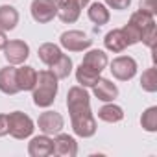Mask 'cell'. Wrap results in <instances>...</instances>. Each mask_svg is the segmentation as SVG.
Here are the masks:
<instances>
[{
	"instance_id": "1",
	"label": "cell",
	"mask_w": 157,
	"mask_h": 157,
	"mask_svg": "<svg viewBox=\"0 0 157 157\" xmlns=\"http://www.w3.org/2000/svg\"><path fill=\"white\" fill-rule=\"evenodd\" d=\"M57 82H59L57 76L52 70H41V72H37V83L32 89V98H33V104L37 107L48 109L56 102L57 89H59Z\"/></svg>"
},
{
	"instance_id": "2",
	"label": "cell",
	"mask_w": 157,
	"mask_h": 157,
	"mask_svg": "<svg viewBox=\"0 0 157 157\" xmlns=\"http://www.w3.org/2000/svg\"><path fill=\"white\" fill-rule=\"evenodd\" d=\"M70 124H72V131L82 137V139H91L96 135V129H98V124H96V118L89 109H83V111H76V113H70Z\"/></svg>"
},
{
	"instance_id": "3",
	"label": "cell",
	"mask_w": 157,
	"mask_h": 157,
	"mask_svg": "<svg viewBox=\"0 0 157 157\" xmlns=\"http://www.w3.org/2000/svg\"><path fill=\"white\" fill-rule=\"evenodd\" d=\"M8 126H10V135L13 139H19V140H24V139L32 137L33 129H35L33 120L22 111L8 113Z\"/></svg>"
},
{
	"instance_id": "4",
	"label": "cell",
	"mask_w": 157,
	"mask_h": 157,
	"mask_svg": "<svg viewBox=\"0 0 157 157\" xmlns=\"http://www.w3.org/2000/svg\"><path fill=\"white\" fill-rule=\"evenodd\" d=\"M59 44H61V48H65L68 52H83L93 46V39L87 33H83L82 30H67L61 33Z\"/></svg>"
},
{
	"instance_id": "5",
	"label": "cell",
	"mask_w": 157,
	"mask_h": 157,
	"mask_svg": "<svg viewBox=\"0 0 157 157\" xmlns=\"http://www.w3.org/2000/svg\"><path fill=\"white\" fill-rule=\"evenodd\" d=\"M137 61L131 56H118L111 61L109 70L113 74V78H117L118 82H129L137 76Z\"/></svg>"
},
{
	"instance_id": "6",
	"label": "cell",
	"mask_w": 157,
	"mask_h": 157,
	"mask_svg": "<svg viewBox=\"0 0 157 157\" xmlns=\"http://www.w3.org/2000/svg\"><path fill=\"white\" fill-rule=\"evenodd\" d=\"M37 128H39L41 133L54 137V135H57L59 131H63V128H65V118H63L61 113L46 109L44 113L39 115V118H37Z\"/></svg>"
},
{
	"instance_id": "7",
	"label": "cell",
	"mask_w": 157,
	"mask_h": 157,
	"mask_svg": "<svg viewBox=\"0 0 157 157\" xmlns=\"http://www.w3.org/2000/svg\"><path fill=\"white\" fill-rule=\"evenodd\" d=\"M32 19L39 24H48L57 17V6L54 0H33L30 6Z\"/></svg>"
},
{
	"instance_id": "8",
	"label": "cell",
	"mask_w": 157,
	"mask_h": 157,
	"mask_svg": "<svg viewBox=\"0 0 157 157\" xmlns=\"http://www.w3.org/2000/svg\"><path fill=\"white\" fill-rule=\"evenodd\" d=\"M2 52H4L6 61H8L10 65H15V67L22 65V63L30 57V46H28V43H24V41H21V39L8 41L6 46L2 48Z\"/></svg>"
},
{
	"instance_id": "9",
	"label": "cell",
	"mask_w": 157,
	"mask_h": 157,
	"mask_svg": "<svg viewBox=\"0 0 157 157\" xmlns=\"http://www.w3.org/2000/svg\"><path fill=\"white\" fill-rule=\"evenodd\" d=\"M89 107H91V96H89V93H87L85 87L74 85V87L68 89V93H67V109H68V115L76 113V111L89 109Z\"/></svg>"
},
{
	"instance_id": "10",
	"label": "cell",
	"mask_w": 157,
	"mask_h": 157,
	"mask_svg": "<svg viewBox=\"0 0 157 157\" xmlns=\"http://www.w3.org/2000/svg\"><path fill=\"white\" fill-rule=\"evenodd\" d=\"M28 153L30 157H50L54 155V139L50 135H35L28 142Z\"/></svg>"
},
{
	"instance_id": "11",
	"label": "cell",
	"mask_w": 157,
	"mask_h": 157,
	"mask_svg": "<svg viewBox=\"0 0 157 157\" xmlns=\"http://www.w3.org/2000/svg\"><path fill=\"white\" fill-rule=\"evenodd\" d=\"M54 155L59 157H76L78 155V142L72 135L59 131L54 135Z\"/></svg>"
},
{
	"instance_id": "12",
	"label": "cell",
	"mask_w": 157,
	"mask_h": 157,
	"mask_svg": "<svg viewBox=\"0 0 157 157\" xmlns=\"http://www.w3.org/2000/svg\"><path fill=\"white\" fill-rule=\"evenodd\" d=\"M0 93H4L8 96L21 93L17 85V67L15 65H8L4 68H0Z\"/></svg>"
},
{
	"instance_id": "13",
	"label": "cell",
	"mask_w": 157,
	"mask_h": 157,
	"mask_svg": "<svg viewBox=\"0 0 157 157\" xmlns=\"http://www.w3.org/2000/svg\"><path fill=\"white\" fill-rule=\"evenodd\" d=\"M93 89V93H94V96L100 100V102H115L117 98H118V94H120V91H118V87L111 82V80H107V78H100V80L94 83V87H91Z\"/></svg>"
},
{
	"instance_id": "14",
	"label": "cell",
	"mask_w": 157,
	"mask_h": 157,
	"mask_svg": "<svg viewBox=\"0 0 157 157\" xmlns=\"http://www.w3.org/2000/svg\"><path fill=\"white\" fill-rule=\"evenodd\" d=\"M37 83V70L30 65H19L17 67V85L19 91H32Z\"/></svg>"
},
{
	"instance_id": "15",
	"label": "cell",
	"mask_w": 157,
	"mask_h": 157,
	"mask_svg": "<svg viewBox=\"0 0 157 157\" xmlns=\"http://www.w3.org/2000/svg\"><path fill=\"white\" fill-rule=\"evenodd\" d=\"M104 44H105V48H107L109 52H113V54L124 52V50L128 48V41H126V37H124L122 28H115V30L107 32L105 37H104Z\"/></svg>"
},
{
	"instance_id": "16",
	"label": "cell",
	"mask_w": 157,
	"mask_h": 157,
	"mask_svg": "<svg viewBox=\"0 0 157 157\" xmlns=\"http://www.w3.org/2000/svg\"><path fill=\"white\" fill-rule=\"evenodd\" d=\"M19 11L17 8L10 6V4H2L0 6V30H4V32H11L17 28L19 24Z\"/></svg>"
},
{
	"instance_id": "17",
	"label": "cell",
	"mask_w": 157,
	"mask_h": 157,
	"mask_svg": "<svg viewBox=\"0 0 157 157\" xmlns=\"http://www.w3.org/2000/svg\"><path fill=\"white\" fill-rule=\"evenodd\" d=\"M85 67H89V68H93V70H96V72H100L102 74V70L109 65V59H107V54L104 52V50H98V48H93V50H89L85 56H83V61H82Z\"/></svg>"
},
{
	"instance_id": "18",
	"label": "cell",
	"mask_w": 157,
	"mask_h": 157,
	"mask_svg": "<svg viewBox=\"0 0 157 157\" xmlns=\"http://www.w3.org/2000/svg\"><path fill=\"white\" fill-rule=\"evenodd\" d=\"M98 118L102 122H107V124H117V122L124 120V109L113 102H105L98 109Z\"/></svg>"
},
{
	"instance_id": "19",
	"label": "cell",
	"mask_w": 157,
	"mask_h": 157,
	"mask_svg": "<svg viewBox=\"0 0 157 157\" xmlns=\"http://www.w3.org/2000/svg\"><path fill=\"white\" fill-rule=\"evenodd\" d=\"M87 17H89V21H91L93 24L104 26V24L109 22L111 13H109V8H107L105 4H102V2H93V4H89Z\"/></svg>"
},
{
	"instance_id": "20",
	"label": "cell",
	"mask_w": 157,
	"mask_h": 157,
	"mask_svg": "<svg viewBox=\"0 0 157 157\" xmlns=\"http://www.w3.org/2000/svg\"><path fill=\"white\" fill-rule=\"evenodd\" d=\"M100 72H96V70H93V68H89V67H85L83 63H80V67L76 68V82L80 83L82 87H85V89H89V87H94V83L100 80Z\"/></svg>"
},
{
	"instance_id": "21",
	"label": "cell",
	"mask_w": 157,
	"mask_h": 157,
	"mask_svg": "<svg viewBox=\"0 0 157 157\" xmlns=\"http://www.w3.org/2000/svg\"><path fill=\"white\" fill-rule=\"evenodd\" d=\"M37 54H39V59L46 65V67H50V65H54L59 57H61V46H57V44H54V43H43L41 46H39V50H37Z\"/></svg>"
},
{
	"instance_id": "22",
	"label": "cell",
	"mask_w": 157,
	"mask_h": 157,
	"mask_svg": "<svg viewBox=\"0 0 157 157\" xmlns=\"http://www.w3.org/2000/svg\"><path fill=\"white\" fill-rule=\"evenodd\" d=\"M72 68H74V63H72V59L67 54H61V57L54 65H50V70L57 76V80H65V78H68L72 74Z\"/></svg>"
},
{
	"instance_id": "23",
	"label": "cell",
	"mask_w": 157,
	"mask_h": 157,
	"mask_svg": "<svg viewBox=\"0 0 157 157\" xmlns=\"http://www.w3.org/2000/svg\"><path fill=\"white\" fill-rule=\"evenodd\" d=\"M129 22L135 24V26L144 33V32H148L150 28L155 26V15H150V13H146V11H142V10H137L135 13H131Z\"/></svg>"
},
{
	"instance_id": "24",
	"label": "cell",
	"mask_w": 157,
	"mask_h": 157,
	"mask_svg": "<svg viewBox=\"0 0 157 157\" xmlns=\"http://www.w3.org/2000/svg\"><path fill=\"white\" fill-rule=\"evenodd\" d=\"M80 15H82V8L76 6V4H68V6L57 8V17H59V21L65 22V24L76 22L78 19H80Z\"/></svg>"
},
{
	"instance_id": "25",
	"label": "cell",
	"mask_w": 157,
	"mask_h": 157,
	"mask_svg": "<svg viewBox=\"0 0 157 157\" xmlns=\"http://www.w3.org/2000/svg\"><path fill=\"white\" fill-rule=\"evenodd\" d=\"M140 126H142V129L148 131V133H155V131H157V105H151V107H148V109L142 113V117H140Z\"/></svg>"
},
{
	"instance_id": "26",
	"label": "cell",
	"mask_w": 157,
	"mask_h": 157,
	"mask_svg": "<svg viewBox=\"0 0 157 157\" xmlns=\"http://www.w3.org/2000/svg\"><path fill=\"white\" fill-rule=\"evenodd\" d=\"M140 87L146 93H155L157 91V74H155V67H150L142 72L140 76Z\"/></svg>"
},
{
	"instance_id": "27",
	"label": "cell",
	"mask_w": 157,
	"mask_h": 157,
	"mask_svg": "<svg viewBox=\"0 0 157 157\" xmlns=\"http://www.w3.org/2000/svg\"><path fill=\"white\" fill-rule=\"evenodd\" d=\"M122 32H124L126 41H128V46H133V44L140 43V39H142V32H140L135 24H131V22H128V24L122 28Z\"/></svg>"
},
{
	"instance_id": "28",
	"label": "cell",
	"mask_w": 157,
	"mask_h": 157,
	"mask_svg": "<svg viewBox=\"0 0 157 157\" xmlns=\"http://www.w3.org/2000/svg\"><path fill=\"white\" fill-rule=\"evenodd\" d=\"M155 41H157V26H153V28H150L148 32H144V33H142V39H140V43L146 44L150 50L155 48Z\"/></svg>"
},
{
	"instance_id": "29",
	"label": "cell",
	"mask_w": 157,
	"mask_h": 157,
	"mask_svg": "<svg viewBox=\"0 0 157 157\" xmlns=\"http://www.w3.org/2000/svg\"><path fill=\"white\" fill-rule=\"evenodd\" d=\"M104 4L109 10H117V11H124L131 6V0H104Z\"/></svg>"
},
{
	"instance_id": "30",
	"label": "cell",
	"mask_w": 157,
	"mask_h": 157,
	"mask_svg": "<svg viewBox=\"0 0 157 157\" xmlns=\"http://www.w3.org/2000/svg\"><path fill=\"white\" fill-rule=\"evenodd\" d=\"M139 10L155 15L157 13V0H139Z\"/></svg>"
},
{
	"instance_id": "31",
	"label": "cell",
	"mask_w": 157,
	"mask_h": 157,
	"mask_svg": "<svg viewBox=\"0 0 157 157\" xmlns=\"http://www.w3.org/2000/svg\"><path fill=\"white\" fill-rule=\"evenodd\" d=\"M54 2H56L57 8H61V6H68V4H76V6H80V8L83 10V8H87V6L91 4V0H54Z\"/></svg>"
},
{
	"instance_id": "32",
	"label": "cell",
	"mask_w": 157,
	"mask_h": 157,
	"mask_svg": "<svg viewBox=\"0 0 157 157\" xmlns=\"http://www.w3.org/2000/svg\"><path fill=\"white\" fill-rule=\"evenodd\" d=\"M10 135V126H8V115L0 113V137Z\"/></svg>"
},
{
	"instance_id": "33",
	"label": "cell",
	"mask_w": 157,
	"mask_h": 157,
	"mask_svg": "<svg viewBox=\"0 0 157 157\" xmlns=\"http://www.w3.org/2000/svg\"><path fill=\"white\" fill-rule=\"evenodd\" d=\"M6 43H8V37H6V32H4V30H0V50H2V48L6 46Z\"/></svg>"
}]
</instances>
